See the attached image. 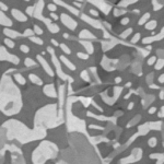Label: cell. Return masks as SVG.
<instances>
[{"label":"cell","mask_w":164,"mask_h":164,"mask_svg":"<svg viewBox=\"0 0 164 164\" xmlns=\"http://www.w3.org/2000/svg\"><path fill=\"white\" fill-rule=\"evenodd\" d=\"M14 78H15V80L18 81V83H20V84H24L25 83V79L20 73L14 74Z\"/></svg>","instance_id":"5bb4252c"},{"label":"cell","mask_w":164,"mask_h":164,"mask_svg":"<svg viewBox=\"0 0 164 164\" xmlns=\"http://www.w3.org/2000/svg\"><path fill=\"white\" fill-rule=\"evenodd\" d=\"M150 24H151V25H147L148 29H149V27H150V29H153V27H155V22H154V21L151 22Z\"/></svg>","instance_id":"484cf974"},{"label":"cell","mask_w":164,"mask_h":164,"mask_svg":"<svg viewBox=\"0 0 164 164\" xmlns=\"http://www.w3.org/2000/svg\"><path fill=\"white\" fill-rule=\"evenodd\" d=\"M20 49H21L23 53H29V52H30V47L26 46V45H21V46H20Z\"/></svg>","instance_id":"7402d4cb"},{"label":"cell","mask_w":164,"mask_h":164,"mask_svg":"<svg viewBox=\"0 0 164 164\" xmlns=\"http://www.w3.org/2000/svg\"><path fill=\"white\" fill-rule=\"evenodd\" d=\"M47 50H48V53H49V54L52 55V60H53V63H55V66H56V67H57L58 73H59L60 78H63V80H66V79H67V76H65V74H63V72H61V70H60V68H59V63H58L57 59H56V56H55L54 49H53L52 47H48V48H47Z\"/></svg>","instance_id":"277c9868"},{"label":"cell","mask_w":164,"mask_h":164,"mask_svg":"<svg viewBox=\"0 0 164 164\" xmlns=\"http://www.w3.org/2000/svg\"><path fill=\"white\" fill-rule=\"evenodd\" d=\"M57 148L50 142H43L37 150L33 153V162L34 164H43L47 159L55 158L57 154Z\"/></svg>","instance_id":"7a4b0ae2"},{"label":"cell","mask_w":164,"mask_h":164,"mask_svg":"<svg viewBox=\"0 0 164 164\" xmlns=\"http://www.w3.org/2000/svg\"><path fill=\"white\" fill-rule=\"evenodd\" d=\"M0 10H2V11H7L8 10V7L5 5V3L2 2H0Z\"/></svg>","instance_id":"d4e9b609"},{"label":"cell","mask_w":164,"mask_h":164,"mask_svg":"<svg viewBox=\"0 0 164 164\" xmlns=\"http://www.w3.org/2000/svg\"><path fill=\"white\" fill-rule=\"evenodd\" d=\"M80 37H93L92 35L90 34V32L89 31H87V30H84V31H82L81 33H80Z\"/></svg>","instance_id":"e0dca14e"},{"label":"cell","mask_w":164,"mask_h":164,"mask_svg":"<svg viewBox=\"0 0 164 164\" xmlns=\"http://www.w3.org/2000/svg\"><path fill=\"white\" fill-rule=\"evenodd\" d=\"M60 59H61V61H63V63H65V65L67 66L69 69H71V70H74V69H76V68H74V66L72 65L70 61H68V60H67V58H66L65 56H60Z\"/></svg>","instance_id":"7c38bea8"},{"label":"cell","mask_w":164,"mask_h":164,"mask_svg":"<svg viewBox=\"0 0 164 164\" xmlns=\"http://www.w3.org/2000/svg\"><path fill=\"white\" fill-rule=\"evenodd\" d=\"M5 44L8 47H10V48H13V47H14V43L12 42V39H10V38H5Z\"/></svg>","instance_id":"ac0fdd59"},{"label":"cell","mask_w":164,"mask_h":164,"mask_svg":"<svg viewBox=\"0 0 164 164\" xmlns=\"http://www.w3.org/2000/svg\"><path fill=\"white\" fill-rule=\"evenodd\" d=\"M2 82L5 84L1 85V90H0V109L5 114L10 115V107H9V102H10L13 113L15 114L21 108L20 91L14 87L10 79L3 78Z\"/></svg>","instance_id":"6da1fadb"},{"label":"cell","mask_w":164,"mask_h":164,"mask_svg":"<svg viewBox=\"0 0 164 164\" xmlns=\"http://www.w3.org/2000/svg\"><path fill=\"white\" fill-rule=\"evenodd\" d=\"M47 27H48V30L50 33L59 32V27H58L56 24H54V23H48V24H47Z\"/></svg>","instance_id":"8fae6325"},{"label":"cell","mask_w":164,"mask_h":164,"mask_svg":"<svg viewBox=\"0 0 164 164\" xmlns=\"http://www.w3.org/2000/svg\"><path fill=\"white\" fill-rule=\"evenodd\" d=\"M34 34L41 35V34H43V30L39 26H37V25H34Z\"/></svg>","instance_id":"d6986e66"},{"label":"cell","mask_w":164,"mask_h":164,"mask_svg":"<svg viewBox=\"0 0 164 164\" xmlns=\"http://www.w3.org/2000/svg\"><path fill=\"white\" fill-rule=\"evenodd\" d=\"M50 18H52V19H54V20H57L58 19V16L56 15L55 13H50Z\"/></svg>","instance_id":"4316f807"},{"label":"cell","mask_w":164,"mask_h":164,"mask_svg":"<svg viewBox=\"0 0 164 164\" xmlns=\"http://www.w3.org/2000/svg\"><path fill=\"white\" fill-rule=\"evenodd\" d=\"M12 12V15L18 21H20V22H24V21H26L27 20V18H26V15H24V14L22 13L21 11L20 10H16V9H13V10L11 11Z\"/></svg>","instance_id":"8992f818"},{"label":"cell","mask_w":164,"mask_h":164,"mask_svg":"<svg viewBox=\"0 0 164 164\" xmlns=\"http://www.w3.org/2000/svg\"><path fill=\"white\" fill-rule=\"evenodd\" d=\"M37 59H38V61H39V63H42V66L44 67V70L46 71V72L49 74V76H52V77L54 76V71H53V69L50 68V67H49V65L46 63V60L44 59V58L42 57L41 55H38V56H37Z\"/></svg>","instance_id":"5b68a950"},{"label":"cell","mask_w":164,"mask_h":164,"mask_svg":"<svg viewBox=\"0 0 164 164\" xmlns=\"http://www.w3.org/2000/svg\"><path fill=\"white\" fill-rule=\"evenodd\" d=\"M60 19H61V21H63V23L66 25L67 27H69L70 30H74L77 27V22L74 21V20H72L69 15H67V14L63 13L61 14V16H60Z\"/></svg>","instance_id":"3957f363"},{"label":"cell","mask_w":164,"mask_h":164,"mask_svg":"<svg viewBox=\"0 0 164 164\" xmlns=\"http://www.w3.org/2000/svg\"><path fill=\"white\" fill-rule=\"evenodd\" d=\"M154 60H155V58H154V57H153V58H151V60H150V61H149V63H152L153 61H154Z\"/></svg>","instance_id":"4dcf8cb0"},{"label":"cell","mask_w":164,"mask_h":164,"mask_svg":"<svg viewBox=\"0 0 164 164\" xmlns=\"http://www.w3.org/2000/svg\"><path fill=\"white\" fill-rule=\"evenodd\" d=\"M30 79H31V81H32L33 83H35V84H37V85H42V84H43L42 80L39 79L37 76H35V74H30Z\"/></svg>","instance_id":"30bf717a"},{"label":"cell","mask_w":164,"mask_h":164,"mask_svg":"<svg viewBox=\"0 0 164 164\" xmlns=\"http://www.w3.org/2000/svg\"><path fill=\"white\" fill-rule=\"evenodd\" d=\"M33 11H34V7H29V8L26 9V13L29 14V15H33Z\"/></svg>","instance_id":"603a6c76"},{"label":"cell","mask_w":164,"mask_h":164,"mask_svg":"<svg viewBox=\"0 0 164 164\" xmlns=\"http://www.w3.org/2000/svg\"><path fill=\"white\" fill-rule=\"evenodd\" d=\"M50 42H52L53 45H55V46H58V43H57V42H56V41H55V39H52V41H50Z\"/></svg>","instance_id":"83f0119b"},{"label":"cell","mask_w":164,"mask_h":164,"mask_svg":"<svg viewBox=\"0 0 164 164\" xmlns=\"http://www.w3.org/2000/svg\"><path fill=\"white\" fill-rule=\"evenodd\" d=\"M77 56H78L79 58H82V59H87V55L82 54V53H78V54H77Z\"/></svg>","instance_id":"cb8c5ba5"},{"label":"cell","mask_w":164,"mask_h":164,"mask_svg":"<svg viewBox=\"0 0 164 164\" xmlns=\"http://www.w3.org/2000/svg\"><path fill=\"white\" fill-rule=\"evenodd\" d=\"M23 36H26V37H32L34 35V31L31 30V29H27V30L24 31V34H22Z\"/></svg>","instance_id":"9a60e30c"},{"label":"cell","mask_w":164,"mask_h":164,"mask_svg":"<svg viewBox=\"0 0 164 164\" xmlns=\"http://www.w3.org/2000/svg\"><path fill=\"white\" fill-rule=\"evenodd\" d=\"M47 8H48V10L50 11V12H54V11L57 10V7H56L55 3H49V5H47Z\"/></svg>","instance_id":"44dd1931"},{"label":"cell","mask_w":164,"mask_h":164,"mask_svg":"<svg viewBox=\"0 0 164 164\" xmlns=\"http://www.w3.org/2000/svg\"><path fill=\"white\" fill-rule=\"evenodd\" d=\"M3 33H5L7 36H9V38H10V39H11V38H15V37H18V36L21 35L20 33L15 32V31L9 30V29H5V30H3Z\"/></svg>","instance_id":"9c48e42d"},{"label":"cell","mask_w":164,"mask_h":164,"mask_svg":"<svg viewBox=\"0 0 164 164\" xmlns=\"http://www.w3.org/2000/svg\"><path fill=\"white\" fill-rule=\"evenodd\" d=\"M59 46H60V48L63 49V52L66 53V54H70V53H71V50L68 48V46H67V45H65V44H61V45H59Z\"/></svg>","instance_id":"ffe728a7"},{"label":"cell","mask_w":164,"mask_h":164,"mask_svg":"<svg viewBox=\"0 0 164 164\" xmlns=\"http://www.w3.org/2000/svg\"><path fill=\"white\" fill-rule=\"evenodd\" d=\"M44 92H45L46 95L50 96V97H56V96H57L56 91H55V87L53 84H47L46 87H44Z\"/></svg>","instance_id":"52a82bcc"},{"label":"cell","mask_w":164,"mask_h":164,"mask_svg":"<svg viewBox=\"0 0 164 164\" xmlns=\"http://www.w3.org/2000/svg\"><path fill=\"white\" fill-rule=\"evenodd\" d=\"M30 39L33 42V43L37 44V45H43V41H42L41 38H38V37H34V36H32V37H30Z\"/></svg>","instance_id":"2e32d148"},{"label":"cell","mask_w":164,"mask_h":164,"mask_svg":"<svg viewBox=\"0 0 164 164\" xmlns=\"http://www.w3.org/2000/svg\"><path fill=\"white\" fill-rule=\"evenodd\" d=\"M90 12H91V13H92V14H94V15H96V16H97V12H95V11H94V10H91L90 11Z\"/></svg>","instance_id":"f546056e"},{"label":"cell","mask_w":164,"mask_h":164,"mask_svg":"<svg viewBox=\"0 0 164 164\" xmlns=\"http://www.w3.org/2000/svg\"><path fill=\"white\" fill-rule=\"evenodd\" d=\"M63 37H65V38H68L69 35H68V34H63Z\"/></svg>","instance_id":"1f68e13d"},{"label":"cell","mask_w":164,"mask_h":164,"mask_svg":"<svg viewBox=\"0 0 164 164\" xmlns=\"http://www.w3.org/2000/svg\"><path fill=\"white\" fill-rule=\"evenodd\" d=\"M128 22V19H124V20H121V24H125V23H127Z\"/></svg>","instance_id":"f1b7e54d"},{"label":"cell","mask_w":164,"mask_h":164,"mask_svg":"<svg viewBox=\"0 0 164 164\" xmlns=\"http://www.w3.org/2000/svg\"><path fill=\"white\" fill-rule=\"evenodd\" d=\"M25 66L26 67H36V63L34 61V60H32L31 58H26L24 61Z\"/></svg>","instance_id":"4fadbf2b"},{"label":"cell","mask_w":164,"mask_h":164,"mask_svg":"<svg viewBox=\"0 0 164 164\" xmlns=\"http://www.w3.org/2000/svg\"><path fill=\"white\" fill-rule=\"evenodd\" d=\"M0 24L5 25V26H11L12 25V21L9 18H7L1 11H0Z\"/></svg>","instance_id":"ba28073f"}]
</instances>
